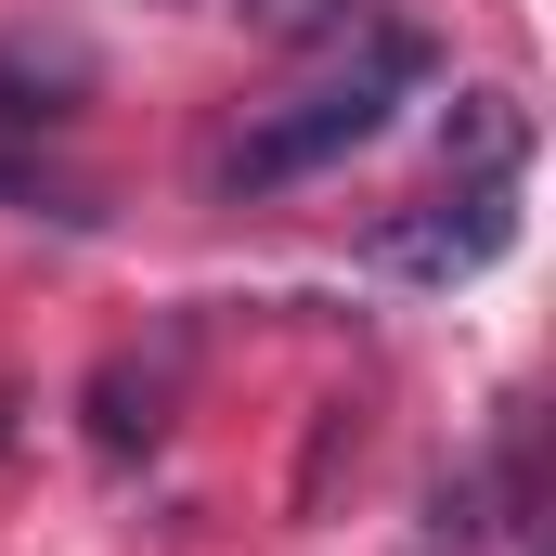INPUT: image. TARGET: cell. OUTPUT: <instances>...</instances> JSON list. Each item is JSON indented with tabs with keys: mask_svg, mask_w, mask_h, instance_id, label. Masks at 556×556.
I'll list each match as a JSON object with an SVG mask.
<instances>
[{
	"mask_svg": "<svg viewBox=\"0 0 556 556\" xmlns=\"http://www.w3.org/2000/svg\"><path fill=\"white\" fill-rule=\"evenodd\" d=\"M260 26H285V39H324V26H350V0H260Z\"/></svg>",
	"mask_w": 556,
	"mask_h": 556,
	"instance_id": "3",
	"label": "cell"
},
{
	"mask_svg": "<svg viewBox=\"0 0 556 556\" xmlns=\"http://www.w3.org/2000/svg\"><path fill=\"white\" fill-rule=\"evenodd\" d=\"M505 233H518V168H479V181H453L427 220H389V233H376V260H389V273H415V285H466V273H492V260H505Z\"/></svg>",
	"mask_w": 556,
	"mask_h": 556,
	"instance_id": "2",
	"label": "cell"
},
{
	"mask_svg": "<svg viewBox=\"0 0 556 556\" xmlns=\"http://www.w3.org/2000/svg\"><path fill=\"white\" fill-rule=\"evenodd\" d=\"M415 78H427L415 39H363V65H350V78H311L298 104H273L260 130L220 155V181H233V194H285V181H311V168L363 155V142L402 117V91H415Z\"/></svg>",
	"mask_w": 556,
	"mask_h": 556,
	"instance_id": "1",
	"label": "cell"
}]
</instances>
